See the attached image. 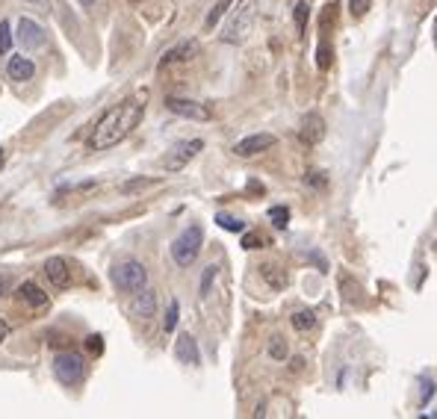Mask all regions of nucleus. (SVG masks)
Here are the masks:
<instances>
[{
    "label": "nucleus",
    "instance_id": "17",
    "mask_svg": "<svg viewBox=\"0 0 437 419\" xmlns=\"http://www.w3.org/2000/svg\"><path fill=\"white\" fill-rule=\"evenodd\" d=\"M198 53V42H184V45H177L172 51H166L163 56V65H172V63H186V59H192Z\"/></svg>",
    "mask_w": 437,
    "mask_h": 419
},
{
    "label": "nucleus",
    "instance_id": "1",
    "mask_svg": "<svg viewBox=\"0 0 437 419\" xmlns=\"http://www.w3.org/2000/svg\"><path fill=\"white\" fill-rule=\"evenodd\" d=\"M145 115V95H133L127 101H122L118 107H112L101 122L95 124V133L89 139V145L95 151H107V148H115L118 142H125V139L139 127Z\"/></svg>",
    "mask_w": 437,
    "mask_h": 419
},
{
    "label": "nucleus",
    "instance_id": "8",
    "mask_svg": "<svg viewBox=\"0 0 437 419\" xmlns=\"http://www.w3.org/2000/svg\"><path fill=\"white\" fill-rule=\"evenodd\" d=\"M269 148H275V136H272V133H254V136L240 139V142L233 145V154L243 157V159H248V157H257V154H263V151H269Z\"/></svg>",
    "mask_w": 437,
    "mask_h": 419
},
{
    "label": "nucleus",
    "instance_id": "36",
    "mask_svg": "<svg viewBox=\"0 0 437 419\" xmlns=\"http://www.w3.org/2000/svg\"><path fill=\"white\" fill-rule=\"evenodd\" d=\"M27 4H38V0H27Z\"/></svg>",
    "mask_w": 437,
    "mask_h": 419
},
{
    "label": "nucleus",
    "instance_id": "31",
    "mask_svg": "<svg viewBox=\"0 0 437 419\" xmlns=\"http://www.w3.org/2000/svg\"><path fill=\"white\" fill-rule=\"evenodd\" d=\"M305 24H307V4H299L295 6V30H305Z\"/></svg>",
    "mask_w": 437,
    "mask_h": 419
},
{
    "label": "nucleus",
    "instance_id": "11",
    "mask_svg": "<svg viewBox=\"0 0 437 419\" xmlns=\"http://www.w3.org/2000/svg\"><path fill=\"white\" fill-rule=\"evenodd\" d=\"M174 357L181 364H186V366H198V364H201V351H198V343H195L192 334H181L174 340Z\"/></svg>",
    "mask_w": 437,
    "mask_h": 419
},
{
    "label": "nucleus",
    "instance_id": "33",
    "mask_svg": "<svg viewBox=\"0 0 437 419\" xmlns=\"http://www.w3.org/2000/svg\"><path fill=\"white\" fill-rule=\"evenodd\" d=\"M9 336V322H4V319H0V343H4Z\"/></svg>",
    "mask_w": 437,
    "mask_h": 419
},
{
    "label": "nucleus",
    "instance_id": "5",
    "mask_svg": "<svg viewBox=\"0 0 437 419\" xmlns=\"http://www.w3.org/2000/svg\"><path fill=\"white\" fill-rule=\"evenodd\" d=\"M251 24H254V0H243V4L233 9V18L228 21L222 38L228 45H240L243 38L251 33Z\"/></svg>",
    "mask_w": 437,
    "mask_h": 419
},
{
    "label": "nucleus",
    "instance_id": "2",
    "mask_svg": "<svg viewBox=\"0 0 437 419\" xmlns=\"http://www.w3.org/2000/svg\"><path fill=\"white\" fill-rule=\"evenodd\" d=\"M110 281H112L115 290L133 295V292L148 287V269H145V263H139V260H133V257H127V260H118L110 269Z\"/></svg>",
    "mask_w": 437,
    "mask_h": 419
},
{
    "label": "nucleus",
    "instance_id": "24",
    "mask_svg": "<svg viewBox=\"0 0 437 419\" xmlns=\"http://www.w3.org/2000/svg\"><path fill=\"white\" fill-rule=\"evenodd\" d=\"M269 354H272V361H287V343H284V336H272V340H269Z\"/></svg>",
    "mask_w": 437,
    "mask_h": 419
},
{
    "label": "nucleus",
    "instance_id": "23",
    "mask_svg": "<svg viewBox=\"0 0 437 419\" xmlns=\"http://www.w3.org/2000/svg\"><path fill=\"white\" fill-rule=\"evenodd\" d=\"M269 218H272V225H275L278 230H284V228L290 225V210H287V207H272V210H269Z\"/></svg>",
    "mask_w": 437,
    "mask_h": 419
},
{
    "label": "nucleus",
    "instance_id": "13",
    "mask_svg": "<svg viewBox=\"0 0 437 419\" xmlns=\"http://www.w3.org/2000/svg\"><path fill=\"white\" fill-rule=\"evenodd\" d=\"M6 74H9V80H15V83H27V80H33L36 77V63L30 56H12L9 59V65H6Z\"/></svg>",
    "mask_w": 437,
    "mask_h": 419
},
{
    "label": "nucleus",
    "instance_id": "3",
    "mask_svg": "<svg viewBox=\"0 0 437 419\" xmlns=\"http://www.w3.org/2000/svg\"><path fill=\"white\" fill-rule=\"evenodd\" d=\"M53 378L59 384H65V387H77V384H83L86 381V361H83V354H77V351H59L53 357Z\"/></svg>",
    "mask_w": 437,
    "mask_h": 419
},
{
    "label": "nucleus",
    "instance_id": "27",
    "mask_svg": "<svg viewBox=\"0 0 437 419\" xmlns=\"http://www.w3.org/2000/svg\"><path fill=\"white\" fill-rule=\"evenodd\" d=\"M369 6H372V0H349V12H352V18H364V15L369 12Z\"/></svg>",
    "mask_w": 437,
    "mask_h": 419
},
{
    "label": "nucleus",
    "instance_id": "19",
    "mask_svg": "<svg viewBox=\"0 0 437 419\" xmlns=\"http://www.w3.org/2000/svg\"><path fill=\"white\" fill-rule=\"evenodd\" d=\"M313 325H316V313H313V310H295V313H293V328H295V331L305 334V331H310Z\"/></svg>",
    "mask_w": 437,
    "mask_h": 419
},
{
    "label": "nucleus",
    "instance_id": "4",
    "mask_svg": "<svg viewBox=\"0 0 437 419\" xmlns=\"http://www.w3.org/2000/svg\"><path fill=\"white\" fill-rule=\"evenodd\" d=\"M201 245H204V230H201V225H189V228L172 243V257H174V263L181 266V269H189V266L198 260V254H201Z\"/></svg>",
    "mask_w": 437,
    "mask_h": 419
},
{
    "label": "nucleus",
    "instance_id": "30",
    "mask_svg": "<svg viewBox=\"0 0 437 419\" xmlns=\"http://www.w3.org/2000/svg\"><path fill=\"white\" fill-rule=\"evenodd\" d=\"M86 349H89L92 354H101V351H104V336H101V334H89V336H86Z\"/></svg>",
    "mask_w": 437,
    "mask_h": 419
},
{
    "label": "nucleus",
    "instance_id": "10",
    "mask_svg": "<svg viewBox=\"0 0 437 419\" xmlns=\"http://www.w3.org/2000/svg\"><path fill=\"white\" fill-rule=\"evenodd\" d=\"M299 136H302L305 145H320L322 139H325V118L320 112H307L305 122H302Z\"/></svg>",
    "mask_w": 437,
    "mask_h": 419
},
{
    "label": "nucleus",
    "instance_id": "12",
    "mask_svg": "<svg viewBox=\"0 0 437 419\" xmlns=\"http://www.w3.org/2000/svg\"><path fill=\"white\" fill-rule=\"evenodd\" d=\"M45 275H48V281L59 290H65L71 284V269H68V260H63V257H51V260L45 263Z\"/></svg>",
    "mask_w": 437,
    "mask_h": 419
},
{
    "label": "nucleus",
    "instance_id": "26",
    "mask_svg": "<svg viewBox=\"0 0 437 419\" xmlns=\"http://www.w3.org/2000/svg\"><path fill=\"white\" fill-rule=\"evenodd\" d=\"M12 51V27L9 21H0V53H9Z\"/></svg>",
    "mask_w": 437,
    "mask_h": 419
},
{
    "label": "nucleus",
    "instance_id": "15",
    "mask_svg": "<svg viewBox=\"0 0 437 419\" xmlns=\"http://www.w3.org/2000/svg\"><path fill=\"white\" fill-rule=\"evenodd\" d=\"M15 295H18V302H24L27 307H45L48 304V292L38 287V284H33V281H27V284H21L15 290Z\"/></svg>",
    "mask_w": 437,
    "mask_h": 419
},
{
    "label": "nucleus",
    "instance_id": "35",
    "mask_svg": "<svg viewBox=\"0 0 437 419\" xmlns=\"http://www.w3.org/2000/svg\"><path fill=\"white\" fill-rule=\"evenodd\" d=\"M80 4H83V6H95V0H80Z\"/></svg>",
    "mask_w": 437,
    "mask_h": 419
},
{
    "label": "nucleus",
    "instance_id": "25",
    "mask_svg": "<svg viewBox=\"0 0 437 419\" xmlns=\"http://www.w3.org/2000/svg\"><path fill=\"white\" fill-rule=\"evenodd\" d=\"M266 245V236H260V233H257V230H243V248L246 251H254V248H263Z\"/></svg>",
    "mask_w": 437,
    "mask_h": 419
},
{
    "label": "nucleus",
    "instance_id": "9",
    "mask_svg": "<svg viewBox=\"0 0 437 419\" xmlns=\"http://www.w3.org/2000/svg\"><path fill=\"white\" fill-rule=\"evenodd\" d=\"M18 42H21L24 51H38V48H45V30L38 27L33 18H21L18 21Z\"/></svg>",
    "mask_w": 437,
    "mask_h": 419
},
{
    "label": "nucleus",
    "instance_id": "6",
    "mask_svg": "<svg viewBox=\"0 0 437 419\" xmlns=\"http://www.w3.org/2000/svg\"><path fill=\"white\" fill-rule=\"evenodd\" d=\"M204 151L201 139H186V142H177L169 154H166V171H181L184 166H189V159H195Z\"/></svg>",
    "mask_w": 437,
    "mask_h": 419
},
{
    "label": "nucleus",
    "instance_id": "28",
    "mask_svg": "<svg viewBox=\"0 0 437 419\" xmlns=\"http://www.w3.org/2000/svg\"><path fill=\"white\" fill-rule=\"evenodd\" d=\"M216 275H218V266H213V263H210V266L204 269V277H201V295H207V292H210V284L216 281Z\"/></svg>",
    "mask_w": 437,
    "mask_h": 419
},
{
    "label": "nucleus",
    "instance_id": "22",
    "mask_svg": "<svg viewBox=\"0 0 437 419\" xmlns=\"http://www.w3.org/2000/svg\"><path fill=\"white\" fill-rule=\"evenodd\" d=\"M177 316H181V304H177V298H169V310H166V322H163L166 334L177 328Z\"/></svg>",
    "mask_w": 437,
    "mask_h": 419
},
{
    "label": "nucleus",
    "instance_id": "16",
    "mask_svg": "<svg viewBox=\"0 0 437 419\" xmlns=\"http://www.w3.org/2000/svg\"><path fill=\"white\" fill-rule=\"evenodd\" d=\"M260 277L272 287V290H284L287 284H290V277H287V272L278 266V263H263L260 266Z\"/></svg>",
    "mask_w": 437,
    "mask_h": 419
},
{
    "label": "nucleus",
    "instance_id": "14",
    "mask_svg": "<svg viewBox=\"0 0 437 419\" xmlns=\"http://www.w3.org/2000/svg\"><path fill=\"white\" fill-rule=\"evenodd\" d=\"M130 310H133V316H139V319H151V316H157V295H154V290H139V292H133V304H130Z\"/></svg>",
    "mask_w": 437,
    "mask_h": 419
},
{
    "label": "nucleus",
    "instance_id": "34",
    "mask_svg": "<svg viewBox=\"0 0 437 419\" xmlns=\"http://www.w3.org/2000/svg\"><path fill=\"white\" fill-rule=\"evenodd\" d=\"M4 163H6V151H4V148H0V166H4Z\"/></svg>",
    "mask_w": 437,
    "mask_h": 419
},
{
    "label": "nucleus",
    "instance_id": "18",
    "mask_svg": "<svg viewBox=\"0 0 437 419\" xmlns=\"http://www.w3.org/2000/svg\"><path fill=\"white\" fill-rule=\"evenodd\" d=\"M231 4H233V0H216L213 9H210V12H207V18H204V30H213L218 21H222V15L231 9Z\"/></svg>",
    "mask_w": 437,
    "mask_h": 419
},
{
    "label": "nucleus",
    "instance_id": "32",
    "mask_svg": "<svg viewBox=\"0 0 437 419\" xmlns=\"http://www.w3.org/2000/svg\"><path fill=\"white\" fill-rule=\"evenodd\" d=\"M305 181H310L313 186H325V174H322V171H310V174L305 177Z\"/></svg>",
    "mask_w": 437,
    "mask_h": 419
},
{
    "label": "nucleus",
    "instance_id": "21",
    "mask_svg": "<svg viewBox=\"0 0 437 419\" xmlns=\"http://www.w3.org/2000/svg\"><path fill=\"white\" fill-rule=\"evenodd\" d=\"M331 63H334V51H331L328 42H322L320 48H316V65H320V71H328Z\"/></svg>",
    "mask_w": 437,
    "mask_h": 419
},
{
    "label": "nucleus",
    "instance_id": "37",
    "mask_svg": "<svg viewBox=\"0 0 437 419\" xmlns=\"http://www.w3.org/2000/svg\"><path fill=\"white\" fill-rule=\"evenodd\" d=\"M133 4H136V0H133Z\"/></svg>",
    "mask_w": 437,
    "mask_h": 419
},
{
    "label": "nucleus",
    "instance_id": "20",
    "mask_svg": "<svg viewBox=\"0 0 437 419\" xmlns=\"http://www.w3.org/2000/svg\"><path fill=\"white\" fill-rule=\"evenodd\" d=\"M216 222L222 225L225 230H231V233H243V230H246V222H243V218L228 216V213H218V216H216Z\"/></svg>",
    "mask_w": 437,
    "mask_h": 419
},
{
    "label": "nucleus",
    "instance_id": "7",
    "mask_svg": "<svg viewBox=\"0 0 437 419\" xmlns=\"http://www.w3.org/2000/svg\"><path fill=\"white\" fill-rule=\"evenodd\" d=\"M166 110L181 118H189V122H210L213 118V110L207 104L189 101V97H166Z\"/></svg>",
    "mask_w": 437,
    "mask_h": 419
},
{
    "label": "nucleus",
    "instance_id": "29",
    "mask_svg": "<svg viewBox=\"0 0 437 419\" xmlns=\"http://www.w3.org/2000/svg\"><path fill=\"white\" fill-rule=\"evenodd\" d=\"M157 181H148V177H139V181H130V184H122V192L125 195H130V192H136V189H145V186H154Z\"/></svg>",
    "mask_w": 437,
    "mask_h": 419
}]
</instances>
